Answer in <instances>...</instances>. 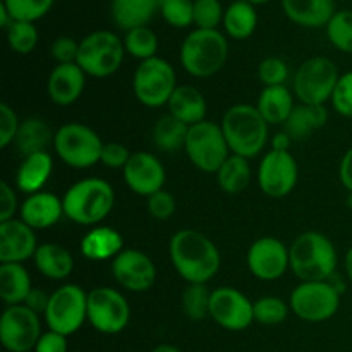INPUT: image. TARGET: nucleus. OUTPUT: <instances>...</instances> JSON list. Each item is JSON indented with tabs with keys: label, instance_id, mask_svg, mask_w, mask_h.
<instances>
[{
	"label": "nucleus",
	"instance_id": "9b49d317",
	"mask_svg": "<svg viewBox=\"0 0 352 352\" xmlns=\"http://www.w3.org/2000/svg\"><path fill=\"white\" fill-rule=\"evenodd\" d=\"M45 323L52 332L71 337L88 322V292L78 284H64L50 294Z\"/></svg>",
	"mask_w": 352,
	"mask_h": 352
},
{
	"label": "nucleus",
	"instance_id": "79ce46f5",
	"mask_svg": "<svg viewBox=\"0 0 352 352\" xmlns=\"http://www.w3.org/2000/svg\"><path fill=\"white\" fill-rule=\"evenodd\" d=\"M162 17L174 28H188L195 24V0H160Z\"/></svg>",
	"mask_w": 352,
	"mask_h": 352
},
{
	"label": "nucleus",
	"instance_id": "e433bc0d",
	"mask_svg": "<svg viewBox=\"0 0 352 352\" xmlns=\"http://www.w3.org/2000/svg\"><path fill=\"white\" fill-rule=\"evenodd\" d=\"M212 291L206 284H188L182 292V309L191 322H201L210 316Z\"/></svg>",
	"mask_w": 352,
	"mask_h": 352
},
{
	"label": "nucleus",
	"instance_id": "4468645a",
	"mask_svg": "<svg viewBox=\"0 0 352 352\" xmlns=\"http://www.w3.org/2000/svg\"><path fill=\"white\" fill-rule=\"evenodd\" d=\"M40 337V315L24 305L3 309L0 316V342L7 352H33Z\"/></svg>",
	"mask_w": 352,
	"mask_h": 352
},
{
	"label": "nucleus",
	"instance_id": "37998d69",
	"mask_svg": "<svg viewBox=\"0 0 352 352\" xmlns=\"http://www.w3.org/2000/svg\"><path fill=\"white\" fill-rule=\"evenodd\" d=\"M223 14L220 0H195V24L199 30H219Z\"/></svg>",
	"mask_w": 352,
	"mask_h": 352
},
{
	"label": "nucleus",
	"instance_id": "20e7f679",
	"mask_svg": "<svg viewBox=\"0 0 352 352\" xmlns=\"http://www.w3.org/2000/svg\"><path fill=\"white\" fill-rule=\"evenodd\" d=\"M230 153L239 157H258L268 143V127L270 124L261 117L256 105L237 103L227 109L220 122Z\"/></svg>",
	"mask_w": 352,
	"mask_h": 352
},
{
	"label": "nucleus",
	"instance_id": "f8f14e48",
	"mask_svg": "<svg viewBox=\"0 0 352 352\" xmlns=\"http://www.w3.org/2000/svg\"><path fill=\"white\" fill-rule=\"evenodd\" d=\"M184 151L191 164L206 174H217L223 162L230 157V148L222 127L212 120H203L189 127Z\"/></svg>",
	"mask_w": 352,
	"mask_h": 352
},
{
	"label": "nucleus",
	"instance_id": "473e14b6",
	"mask_svg": "<svg viewBox=\"0 0 352 352\" xmlns=\"http://www.w3.org/2000/svg\"><path fill=\"white\" fill-rule=\"evenodd\" d=\"M222 26L232 40H246L258 26L256 9L248 0H236L226 9Z\"/></svg>",
	"mask_w": 352,
	"mask_h": 352
},
{
	"label": "nucleus",
	"instance_id": "680f3d73",
	"mask_svg": "<svg viewBox=\"0 0 352 352\" xmlns=\"http://www.w3.org/2000/svg\"><path fill=\"white\" fill-rule=\"evenodd\" d=\"M333 2H336V0H333ZM339 2H346V0H339Z\"/></svg>",
	"mask_w": 352,
	"mask_h": 352
},
{
	"label": "nucleus",
	"instance_id": "ddd939ff",
	"mask_svg": "<svg viewBox=\"0 0 352 352\" xmlns=\"http://www.w3.org/2000/svg\"><path fill=\"white\" fill-rule=\"evenodd\" d=\"M131 306L113 287L100 285L88 292V323L103 336H117L129 325Z\"/></svg>",
	"mask_w": 352,
	"mask_h": 352
},
{
	"label": "nucleus",
	"instance_id": "1a4fd4ad",
	"mask_svg": "<svg viewBox=\"0 0 352 352\" xmlns=\"http://www.w3.org/2000/svg\"><path fill=\"white\" fill-rule=\"evenodd\" d=\"M340 74L329 57H309L294 74L292 93L305 105H325L330 102Z\"/></svg>",
	"mask_w": 352,
	"mask_h": 352
},
{
	"label": "nucleus",
	"instance_id": "f704fd0d",
	"mask_svg": "<svg viewBox=\"0 0 352 352\" xmlns=\"http://www.w3.org/2000/svg\"><path fill=\"white\" fill-rule=\"evenodd\" d=\"M215 175L222 191H226L227 195H239L251 182L250 160L230 153Z\"/></svg>",
	"mask_w": 352,
	"mask_h": 352
},
{
	"label": "nucleus",
	"instance_id": "2eb2a0df",
	"mask_svg": "<svg viewBox=\"0 0 352 352\" xmlns=\"http://www.w3.org/2000/svg\"><path fill=\"white\" fill-rule=\"evenodd\" d=\"M258 186L270 198H285L294 191L299 167L291 151L270 150L263 155L258 167Z\"/></svg>",
	"mask_w": 352,
	"mask_h": 352
},
{
	"label": "nucleus",
	"instance_id": "bb28decb",
	"mask_svg": "<svg viewBox=\"0 0 352 352\" xmlns=\"http://www.w3.org/2000/svg\"><path fill=\"white\" fill-rule=\"evenodd\" d=\"M34 267L48 280H65L74 270L71 251L57 243H43L33 256Z\"/></svg>",
	"mask_w": 352,
	"mask_h": 352
},
{
	"label": "nucleus",
	"instance_id": "4d7b16f0",
	"mask_svg": "<svg viewBox=\"0 0 352 352\" xmlns=\"http://www.w3.org/2000/svg\"><path fill=\"white\" fill-rule=\"evenodd\" d=\"M344 268H346V275L352 284V246L347 250L346 260H344Z\"/></svg>",
	"mask_w": 352,
	"mask_h": 352
},
{
	"label": "nucleus",
	"instance_id": "09e8293b",
	"mask_svg": "<svg viewBox=\"0 0 352 352\" xmlns=\"http://www.w3.org/2000/svg\"><path fill=\"white\" fill-rule=\"evenodd\" d=\"M52 58L57 64H74L78 60L79 41L71 36H58L50 47Z\"/></svg>",
	"mask_w": 352,
	"mask_h": 352
},
{
	"label": "nucleus",
	"instance_id": "aec40b11",
	"mask_svg": "<svg viewBox=\"0 0 352 352\" xmlns=\"http://www.w3.org/2000/svg\"><path fill=\"white\" fill-rule=\"evenodd\" d=\"M34 230L21 219L0 222V263H24L38 250Z\"/></svg>",
	"mask_w": 352,
	"mask_h": 352
},
{
	"label": "nucleus",
	"instance_id": "de8ad7c7",
	"mask_svg": "<svg viewBox=\"0 0 352 352\" xmlns=\"http://www.w3.org/2000/svg\"><path fill=\"white\" fill-rule=\"evenodd\" d=\"M19 126V117L12 107L0 103V148H7L16 141Z\"/></svg>",
	"mask_w": 352,
	"mask_h": 352
},
{
	"label": "nucleus",
	"instance_id": "3c124183",
	"mask_svg": "<svg viewBox=\"0 0 352 352\" xmlns=\"http://www.w3.org/2000/svg\"><path fill=\"white\" fill-rule=\"evenodd\" d=\"M21 205H17V196L9 182L3 181L0 184V222L12 220Z\"/></svg>",
	"mask_w": 352,
	"mask_h": 352
},
{
	"label": "nucleus",
	"instance_id": "a211bd4d",
	"mask_svg": "<svg viewBox=\"0 0 352 352\" xmlns=\"http://www.w3.org/2000/svg\"><path fill=\"white\" fill-rule=\"evenodd\" d=\"M112 274L117 284L129 292L150 291L157 280V267L146 253L140 250H124L112 260Z\"/></svg>",
	"mask_w": 352,
	"mask_h": 352
},
{
	"label": "nucleus",
	"instance_id": "052dcab7",
	"mask_svg": "<svg viewBox=\"0 0 352 352\" xmlns=\"http://www.w3.org/2000/svg\"><path fill=\"white\" fill-rule=\"evenodd\" d=\"M346 203H347V206H349V208L352 210V192H347V199H346Z\"/></svg>",
	"mask_w": 352,
	"mask_h": 352
},
{
	"label": "nucleus",
	"instance_id": "ea45409f",
	"mask_svg": "<svg viewBox=\"0 0 352 352\" xmlns=\"http://www.w3.org/2000/svg\"><path fill=\"white\" fill-rule=\"evenodd\" d=\"M7 43L12 52L19 55H28L36 48L38 45V30L34 23L26 21H14L6 30Z\"/></svg>",
	"mask_w": 352,
	"mask_h": 352
},
{
	"label": "nucleus",
	"instance_id": "bf43d9fd",
	"mask_svg": "<svg viewBox=\"0 0 352 352\" xmlns=\"http://www.w3.org/2000/svg\"><path fill=\"white\" fill-rule=\"evenodd\" d=\"M248 2L253 3V6H263V3L272 2V0H248Z\"/></svg>",
	"mask_w": 352,
	"mask_h": 352
},
{
	"label": "nucleus",
	"instance_id": "c85d7f7f",
	"mask_svg": "<svg viewBox=\"0 0 352 352\" xmlns=\"http://www.w3.org/2000/svg\"><path fill=\"white\" fill-rule=\"evenodd\" d=\"M294 93L287 86H267L258 96L256 109L270 126H284L296 109Z\"/></svg>",
	"mask_w": 352,
	"mask_h": 352
},
{
	"label": "nucleus",
	"instance_id": "b1692460",
	"mask_svg": "<svg viewBox=\"0 0 352 352\" xmlns=\"http://www.w3.org/2000/svg\"><path fill=\"white\" fill-rule=\"evenodd\" d=\"M167 107L170 116H174L175 119L189 127L206 120V112H208V103H206L203 93L189 85L177 86L174 95L168 100Z\"/></svg>",
	"mask_w": 352,
	"mask_h": 352
},
{
	"label": "nucleus",
	"instance_id": "0eeeda50",
	"mask_svg": "<svg viewBox=\"0 0 352 352\" xmlns=\"http://www.w3.org/2000/svg\"><path fill=\"white\" fill-rule=\"evenodd\" d=\"M103 141L96 131L81 122H67L55 131L54 148L57 157L72 168H89L100 162Z\"/></svg>",
	"mask_w": 352,
	"mask_h": 352
},
{
	"label": "nucleus",
	"instance_id": "393cba45",
	"mask_svg": "<svg viewBox=\"0 0 352 352\" xmlns=\"http://www.w3.org/2000/svg\"><path fill=\"white\" fill-rule=\"evenodd\" d=\"M282 9L302 28H325L336 14L333 0H282Z\"/></svg>",
	"mask_w": 352,
	"mask_h": 352
},
{
	"label": "nucleus",
	"instance_id": "f3484780",
	"mask_svg": "<svg viewBox=\"0 0 352 352\" xmlns=\"http://www.w3.org/2000/svg\"><path fill=\"white\" fill-rule=\"evenodd\" d=\"M246 263L258 280H278L291 268L289 248L277 237H260L248 250Z\"/></svg>",
	"mask_w": 352,
	"mask_h": 352
},
{
	"label": "nucleus",
	"instance_id": "72a5a7b5",
	"mask_svg": "<svg viewBox=\"0 0 352 352\" xmlns=\"http://www.w3.org/2000/svg\"><path fill=\"white\" fill-rule=\"evenodd\" d=\"M188 131L189 126L167 113L157 120L153 131H151V136H153V143L158 150L165 151V153H175L177 150H184Z\"/></svg>",
	"mask_w": 352,
	"mask_h": 352
},
{
	"label": "nucleus",
	"instance_id": "423d86ee",
	"mask_svg": "<svg viewBox=\"0 0 352 352\" xmlns=\"http://www.w3.org/2000/svg\"><path fill=\"white\" fill-rule=\"evenodd\" d=\"M126 55L124 40L107 30L93 31L79 41L76 64L91 78H109L120 69Z\"/></svg>",
	"mask_w": 352,
	"mask_h": 352
},
{
	"label": "nucleus",
	"instance_id": "7c9ffc66",
	"mask_svg": "<svg viewBox=\"0 0 352 352\" xmlns=\"http://www.w3.org/2000/svg\"><path fill=\"white\" fill-rule=\"evenodd\" d=\"M31 289L30 272L23 263H0V299L3 305H24Z\"/></svg>",
	"mask_w": 352,
	"mask_h": 352
},
{
	"label": "nucleus",
	"instance_id": "6ab92c4d",
	"mask_svg": "<svg viewBox=\"0 0 352 352\" xmlns=\"http://www.w3.org/2000/svg\"><path fill=\"white\" fill-rule=\"evenodd\" d=\"M124 181L127 188L138 196L150 198L155 192L162 191L167 181V172L164 164L148 151H136L131 155L129 162L122 168Z\"/></svg>",
	"mask_w": 352,
	"mask_h": 352
},
{
	"label": "nucleus",
	"instance_id": "6e6552de",
	"mask_svg": "<svg viewBox=\"0 0 352 352\" xmlns=\"http://www.w3.org/2000/svg\"><path fill=\"white\" fill-rule=\"evenodd\" d=\"M340 292L330 280L318 282H301L296 285L289 298L291 311L299 320L308 323H322L333 318L340 308Z\"/></svg>",
	"mask_w": 352,
	"mask_h": 352
},
{
	"label": "nucleus",
	"instance_id": "6e6d98bb",
	"mask_svg": "<svg viewBox=\"0 0 352 352\" xmlns=\"http://www.w3.org/2000/svg\"><path fill=\"white\" fill-rule=\"evenodd\" d=\"M292 143H294V141L291 140V136H289L285 131H280V133L274 134L270 140L272 150L275 151H289V148H291Z\"/></svg>",
	"mask_w": 352,
	"mask_h": 352
},
{
	"label": "nucleus",
	"instance_id": "5701e85b",
	"mask_svg": "<svg viewBox=\"0 0 352 352\" xmlns=\"http://www.w3.org/2000/svg\"><path fill=\"white\" fill-rule=\"evenodd\" d=\"M124 250L122 236L113 227H91L81 239V253L89 261L113 260Z\"/></svg>",
	"mask_w": 352,
	"mask_h": 352
},
{
	"label": "nucleus",
	"instance_id": "4c0bfd02",
	"mask_svg": "<svg viewBox=\"0 0 352 352\" xmlns=\"http://www.w3.org/2000/svg\"><path fill=\"white\" fill-rule=\"evenodd\" d=\"M253 311L254 322L265 327H275L285 322L289 311H291V306L277 296H263L253 302Z\"/></svg>",
	"mask_w": 352,
	"mask_h": 352
},
{
	"label": "nucleus",
	"instance_id": "a18cd8bd",
	"mask_svg": "<svg viewBox=\"0 0 352 352\" xmlns=\"http://www.w3.org/2000/svg\"><path fill=\"white\" fill-rule=\"evenodd\" d=\"M330 103L339 116L352 119V71L340 74Z\"/></svg>",
	"mask_w": 352,
	"mask_h": 352
},
{
	"label": "nucleus",
	"instance_id": "c756f323",
	"mask_svg": "<svg viewBox=\"0 0 352 352\" xmlns=\"http://www.w3.org/2000/svg\"><path fill=\"white\" fill-rule=\"evenodd\" d=\"M327 122H329V110L325 105L299 103L285 120L284 131L292 141H305L309 140L315 131L322 129Z\"/></svg>",
	"mask_w": 352,
	"mask_h": 352
},
{
	"label": "nucleus",
	"instance_id": "7ed1b4c3",
	"mask_svg": "<svg viewBox=\"0 0 352 352\" xmlns=\"http://www.w3.org/2000/svg\"><path fill=\"white\" fill-rule=\"evenodd\" d=\"M64 213L78 226L96 227L110 215L116 205L113 188L98 177H88L74 182L62 196Z\"/></svg>",
	"mask_w": 352,
	"mask_h": 352
},
{
	"label": "nucleus",
	"instance_id": "603ef678",
	"mask_svg": "<svg viewBox=\"0 0 352 352\" xmlns=\"http://www.w3.org/2000/svg\"><path fill=\"white\" fill-rule=\"evenodd\" d=\"M67 351H69L67 337L62 336V333L47 330V332L41 333L40 340H38L36 346H34L33 352H67Z\"/></svg>",
	"mask_w": 352,
	"mask_h": 352
},
{
	"label": "nucleus",
	"instance_id": "864d4df0",
	"mask_svg": "<svg viewBox=\"0 0 352 352\" xmlns=\"http://www.w3.org/2000/svg\"><path fill=\"white\" fill-rule=\"evenodd\" d=\"M48 301H50V296L45 294V292L40 291V289L33 287L31 289L30 296L26 298V301H24V306H28V308H30L31 311L36 313V315H45Z\"/></svg>",
	"mask_w": 352,
	"mask_h": 352
},
{
	"label": "nucleus",
	"instance_id": "f257e3e1",
	"mask_svg": "<svg viewBox=\"0 0 352 352\" xmlns=\"http://www.w3.org/2000/svg\"><path fill=\"white\" fill-rule=\"evenodd\" d=\"M168 254L175 272L188 284H208L222 267L219 248L195 229H181L172 236Z\"/></svg>",
	"mask_w": 352,
	"mask_h": 352
},
{
	"label": "nucleus",
	"instance_id": "9d476101",
	"mask_svg": "<svg viewBox=\"0 0 352 352\" xmlns=\"http://www.w3.org/2000/svg\"><path fill=\"white\" fill-rule=\"evenodd\" d=\"M177 76L170 62L162 57L140 62L133 76V91L138 102L150 109L167 105L177 89Z\"/></svg>",
	"mask_w": 352,
	"mask_h": 352
},
{
	"label": "nucleus",
	"instance_id": "c9c22d12",
	"mask_svg": "<svg viewBox=\"0 0 352 352\" xmlns=\"http://www.w3.org/2000/svg\"><path fill=\"white\" fill-rule=\"evenodd\" d=\"M124 47H126V54H129L131 57L143 62L148 60V58L157 57L158 38L151 28H134V30L126 31Z\"/></svg>",
	"mask_w": 352,
	"mask_h": 352
},
{
	"label": "nucleus",
	"instance_id": "13d9d810",
	"mask_svg": "<svg viewBox=\"0 0 352 352\" xmlns=\"http://www.w3.org/2000/svg\"><path fill=\"white\" fill-rule=\"evenodd\" d=\"M151 352H182L181 349H177L175 346H170V344H160L155 349H151Z\"/></svg>",
	"mask_w": 352,
	"mask_h": 352
},
{
	"label": "nucleus",
	"instance_id": "49530a36",
	"mask_svg": "<svg viewBox=\"0 0 352 352\" xmlns=\"http://www.w3.org/2000/svg\"><path fill=\"white\" fill-rule=\"evenodd\" d=\"M175 208H177V203H175V198L168 191L162 189V191L155 192L150 198H146V210L155 220H168L175 213Z\"/></svg>",
	"mask_w": 352,
	"mask_h": 352
},
{
	"label": "nucleus",
	"instance_id": "4be33fe9",
	"mask_svg": "<svg viewBox=\"0 0 352 352\" xmlns=\"http://www.w3.org/2000/svg\"><path fill=\"white\" fill-rule=\"evenodd\" d=\"M62 215H65L62 198L48 191L30 195L21 203L19 208V219L33 230L50 229L58 223Z\"/></svg>",
	"mask_w": 352,
	"mask_h": 352
},
{
	"label": "nucleus",
	"instance_id": "cd10ccee",
	"mask_svg": "<svg viewBox=\"0 0 352 352\" xmlns=\"http://www.w3.org/2000/svg\"><path fill=\"white\" fill-rule=\"evenodd\" d=\"M160 7V0H112L110 14L113 23L122 31L148 26Z\"/></svg>",
	"mask_w": 352,
	"mask_h": 352
},
{
	"label": "nucleus",
	"instance_id": "412c9836",
	"mask_svg": "<svg viewBox=\"0 0 352 352\" xmlns=\"http://www.w3.org/2000/svg\"><path fill=\"white\" fill-rule=\"evenodd\" d=\"M86 86V74L78 64H57L47 81L48 98L55 105L67 107L81 98Z\"/></svg>",
	"mask_w": 352,
	"mask_h": 352
},
{
	"label": "nucleus",
	"instance_id": "8fccbe9b",
	"mask_svg": "<svg viewBox=\"0 0 352 352\" xmlns=\"http://www.w3.org/2000/svg\"><path fill=\"white\" fill-rule=\"evenodd\" d=\"M131 151L126 144L122 143H105L102 150V157H100V164H103L109 168H124L131 158Z\"/></svg>",
	"mask_w": 352,
	"mask_h": 352
},
{
	"label": "nucleus",
	"instance_id": "2f4dec72",
	"mask_svg": "<svg viewBox=\"0 0 352 352\" xmlns=\"http://www.w3.org/2000/svg\"><path fill=\"white\" fill-rule=\"evenodd\" d=\"M54 138L55 134L52 133V127L43 119L30 117L21 122L14 143H16L17 150L23 153V157H28V155L47 151V148L54 144Z\"/></svg>",
	"mask_w": 352,
	"mask_h": 352
},
{
	"label": "nucleus",
	"instance_id": "58836bf2",
	"mask_svg": "<svg viewBox=\"0 0 352 352\" xmlns=\"http://www.w3.org/2000/svg\"><path fill=\"white\" fill-rule=\"evenodd\" d=\"M327 38L337 50L352 55V10H339L325 26Z\"/></svg>",
	"mask_w": 352,
	"mask_h": 352
},
{
	"label": "nucleus",
	"instance_id": "a878e982",
	"mask_svg": "<svg viewBox=\"0 0 352 352\" xmlns=\"http://www.w3.org/2000/svg\"><path fill=\"white\" fill-rule=\"evenodd\" d=\"M54 172V158L48 151L28 155L23 158L16 174V186L28 196L43 191Z\"/></svg>",
	"mask_w": 352,
	"mask_h": 352
},
{
	"label": "nucleus",
	"instance_id": "f03ea898",
	"mask_svg": "<svg viewBox=\"0 0 352 352\" xmlns=\"http://www.w3.org/2000/svg\"><path fill=\"white\" fill-rule=\"evenodd\" d=\"M291 270L301 282L330 280L336 275L339 254L332 241L322 232L308 230L289 246Z\"/></svg>",
	"mask_w": 352,
	"mask_h": 352
},
{
	"label": "nucleus",
	"instance_id": "39448f33",
	"mask_svg": "<svg viewBox=\"0 0 352 352\" xmlns=\"http://www.w3.org/2000/svg\"><path fill=\"white\" fill-rule=\"evenodd\" d=\"M229 43L219 30H192L181 45V64L192 78H212L226 65Z\"/></svg>",
	"mask_w": 352,
	"mask_h": 352
},
{
	"label": "nucleus",
	"instance_id": "c03bdc74",
	"mask_svg": "<svg viewBox=\"0 0 352 352\" xmlns=\"http://www.w3.org/2000/svg\"><path fill=\"white\" fill-rule=\"evenodd\" d=\"M258 78L263 86H284L289 78V67L282 58L267 57L258 65Z\"/></svg>",
	"mask_w": 352,
	"mask_h": 352
},
{
	"label": "nucleus",
	"instance_id": "5fc2aeb1",
	"mask_svg": "<svg viewBox=\"0 0 352 352\" xmlns=\"http://www.w3.org/2000/svg\"><path fill=\"white\" fill-rule=\"evenodd\" d=\"M339 179L347 192H352V146L344 153L339 165Z\"/></svg>",
	"mask_w": 352,
	"mask_h": 352
},
{
	"label": "nucleus",
	"instance_id": "a19ab883",
	"mask_svg": "<svg viewBox=\"0 0 352 352\" xmlns=\"http://www.w3.org/2000/svg\"><path fill=\"white\" fill-rule=\"evenodd\" d=\"M2 3L14 21L36 23L50 12L55 0H2Z\"/></svg>",
	"mask_w": 352,
	"mask_h": 352
},
{
	"label": "nucleus",
	"instance_id": "dca6fc26",
	"mask_svg": "<svg viewBox=\"0 0 352 352\" xmlns=\"http://www.w3.org/2000/svg\"><path fill=\"white\" fill-rule=\"evenodd\" d=\"M210 318L229 332H243L254 323L253 301L237 289L223 285L212 291Z\"/></svg>",
	"mask_w": 352,
	"mask_h": 352
}]
</instances>
